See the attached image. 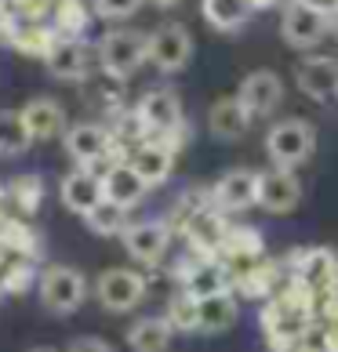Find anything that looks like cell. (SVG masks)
<instances>
[{
    "label": "cell",
    "instance_id": "6da1fadb",
    "mask_svg": "<svg viewBox=\"0 0 338 352\" xmlns=\"http://www.w3.org/2000/svg\"><path fill=\"white\" fill-rule=\"evenodd\" d=\"M313 153H317V131L309 120H302V116L277 120L266 131V156L273 160V167L295 171V167H302Z\"/></svg>",
    "mask_w": 338,
    "mask_h": 352
},
{
    "label": "cell",
    "instance_id": "7a4b0ae2",
    "mask_svg": "<svg viewBox=\"0 0 338 352\" xmlns=\"http://www.w3.org/2000/svg\"><path fill=\"white\" fill-rule=\"evenodd\" d=\"M149 62V36L138 30H109L98 41V66L113 80H127Z\"/></svg>",
    "mask_w": 338,
    "mask_h": 352
},
{
    "label": "cell",
    "instance_id": "3957f363",
    "mask_svg": "<svg viewBox=\"0 0 338 352\" xmlns=\"http://www.w3.org/2000/svg\"><path fill=\"white\" fill-rule=\"evenodd\" d=\"M36 287H41V305L55 316H70L87 302V276L73 265H47Z\"/></svg>",
    "mask_w": 338,
    "mask_h": 352
},
{
    "label": "cell",
    "instance_id": "277c9868",
    "mask_svg": "<svg viewBox=\"0 0 338 352\" xmlns=\"http://www.w3.org/2000/svg\"><path fill=\"white\" fill-rule=\"evenodd\" d=\"M331 33V11H324L309 0H291L280 11V36L298 51L317 47Z\"/></svg>",
    "mask_w": 338,
    "mask_h": 352
},
{
    "label": "cell",
    "instance_id": "5b68a950",
    "mask_svg": "<svg viewBox=\"0 0 338 352\" xmlns=\"http://www.w3.org/2000/svg\"><path fill=\"white\" fill-rule=\"evenodd\" d=\"M95 298L106 312H131L142 305L146 298V276L127 265H116V269H106L95 283Z\"/></svg>",
    "mask_w": 338,
    "mask_h": 352
},
{
    "label": "cell",
    "instance_id": "8992f818",
    "mask_svg": "<svg viewBox=\"0 0 338 352\" xmlns=\"http://www.w3.org/2000/svg\"><path fill=\"white\" fill-rule=\"evenodd\" d=\"M135 116L142 124V131L149 138H164L178 131L182 124H186V116H182V102L171 87H157V91H146V95L138 98L135 106Z\"/></svg>",
    "mask_w": 338,
    "mask_h": 352
},
{
    "label": "cell",
    "instance_id": "52a82bcc",
    "mask_svg": "<svg viewBox=\"0 0 338 352\" xmlns=\"http://www.w3.org/2000/svg\"><path fill=\"white\" fill-rule=\"evenodd\" d=\"M207 197H211L215 211H222V214H240L248 207H258V171L233 167V171H226L215 182V189Z\"/></svg>",
    "mask_w": 338,
    "mask_h": 352
},
{
    "label": "cell",
    "instance_id": "ba28073f",
    "mask_svg": "<svg viewBox=\"0 0 338 352\" xmlns=\"http://www.w3.org/2000/svg\"><path fill=\"white\" fill-rule=\"evenodd\" d=\"M193 58V36L186 33V25L167 22L157 33H149V62L160 73H182Z\"/></svg>",
    "mask_w": 338,
    "mask_h": 352
},
{
    "label": "cell",
    "instance_id": "9c48e42d",
    "mask_svg": "<svg viewBox=\"0 0 338 352\" xmlns=\"http://www.w3.org/2000/svg\"><path fill=\"white\" fill-rule=\"evenodd\" d=\"M302 204V182L288 167H269L258 171V207L269 214H291Z\"/></svg>",
    "mask_w": 338,
    "mask_h": 352
},
{
    "label": "cell",
    "instance_id": "30bf717a",
    "mask_svg": "<svg viewBox=\"0 0 338 352\" xmlns=\"http://www.w3.org/2000/svg\"><path fill=\"white\" fill-rule=\"evenodd\" d=\"M124 247L138 265H160L171 243V226L167 221H135L124 229Z\"/></svg>",
    "mask_w": 338,
    "mask_h": 352
},
{
    "label": "cell",
    "instance_id": "8fae6325",
    "mask_svg": "<svg viewBox=\"0 0 338 352\" xmlns=\"http://www.w3.org/2000/svg\"><path fill=\"white\" fill-rule=\"evenodd\" d=\"M178 280H182V291H189L193 298H211V294L233 291V272L222 258H193L189 265H182Z\"/></svg>",
    "mask_w": 338,
    "mask_h": 352
},
{
    "label": "cell",
    "instance_id": "7c38bea8",
    "mask_svg": "<svg viewBox=\"0 0 338 352\" xmlns=\"http://www.w3.org/2000/svg\"><path fill=\"white\" fill-rule=\"evenodd\" d=\"M59 197L62 207L73 214H91L95 207L106 200V189H102V175H95L91 167H73V171L59 182Z\"/></svg>",
    "mask_w": 338,
    "mask_h": 352
},
{
    "label": "cell",
    "instance_id": "4fadbf2b",
    "mask_svg": "<svg viewBox=\"0 0 338 352\" xmlns=\"http://www.w3.org/2000/svg\"><path fill=\"white\" fill-rule=\"evenodd\" d=\"M295 80H298V91L313 102H331L338 98V58L331 55H309L298 62L295 69Z\"/></svg>",
    "mask_w": 338,
    "mask_h": 352
},
{
    "label": "cell",
    "instance_id": "5bb4252c",
    "mask_svg": "<svg viewBox=\"0 0 338 352\" xmlns=\"http://www.w3.org/2000/svg\"><path fill=\"white\" fill-rule=\"evenodd\" d=\"M44 66L59 80H84L91 73V47L81 36H55V44L44 55Z\"/></svg>",
    "mask_w": 338,
    "mask_h": 352
},
{
    "label": "cell",
    "instance_id": "9a60e30c",
    "mask_svg": "<svg viewBox=\"0 0 338 352\" xmlns=\"http://www.w3.org/2000/svg\"><path fill=\"white\" fill-rule=\"evenodd\" d=\"M237 98L248 106L251 116H273L284 102V80L273 69H255L240 80Z\"/></svg>",
    "mask_w": 338,
    "mask_h": 352
},
{
    "label": "cell",
    "instance_id": "2e32d148",
    "mask_svg": "<svg viewBox=\"0 0 338 352\" xmlns=\"http://www.w3.org/2000/svg\"><path fill=\"white\" fill-rule=\"evenodd\" d=\"M62 146H66V153L81 167H91V164H102L113 153V135L102 124H73L62 135Z\"/></svg>",
    "mask_w": 338,
    "mask_h": 352
},
{
    "label": "cell",
    "instance_id": "e0dca14e",
    "mask_svg": "<svg viewBox=\"0 0 338 352\" xmlns=\"http://www.w3.org/2000/svg\"><path fill=\"white\" fill-rule=\"evenodd\" d=\"M229 229L233 226L226 221V214L215 211V207H207V211H200L182 232H186V243L193 247V254H197V258H218V254H222V247H226Z\"/></svg>",
    "mask_w": 338,
    "mask_h": 352
},
{
    "label": "cell",
    "instance_id": "ac0fdd59",
    "mask_svg": "<svg viewBox=\"0 0 338 352\" xmlns=\"http://www.w3.org/2000/svg\"><path fill=\"white\" fill-rule=\"evenodd\" d=\"M19 113H22V124H25V131H30L33 142H47L55 135H66V109H62L59 98H47V95L30 98Z\"/></svg>",
    "mask_w": 338,
    "mask_h": 352
},
{
    "label": "cell",
    "instance_id": "d6986e66",
    "mask_svg": "<svg viewBox=\"0 0 338 352\" xmlns=\"http://www.w3.org/2000/svg\"><path fill=\"white\" fill-rule=\"evenodd\" d=\"M102 189H106V200L120 204V207H138L142 197H146V182H142V175L131 167V160H116L109 164L106 171H102Z\"/></svg>",
    "mask_w": 338,
    "mask_h": 352
},
{
    "label": "cell",
    "instance_id": "ffe728a7",
    "mask_svg": "<svg viewBox=\"0 0 338 352\" xmlns=\"http://www.w3.org/2000/svg\"><path fill=\"white\" fill-rule=\"evenodd\" d=\"M255 116L248 113V106L233 95V98H218L211 113H207V127H211V135L218 142H237L248 135V127H251Z\"/></svg>",
    "mask_w": 338,
    "mask_h": 352
},
{
    "label": "cell",
    "instance_id": "44dd1931",
    "mask_svg": "<svg viewBox=\"0 0 338 352\" xmlns=\"http://www.w3.org/2000/svg\"><path fill=\"white\" fill-rule=\"evenodd\" d=\"M131 167L142 175L146 186H164L167 178H171V167H175V153L164 149L160 142H142V146L131 153Z\"/></svg>",
    "mask_w": 338,
    "mask_h": 352
},
{
    "label": "cell",
    "instance_id": "7402d4cb",
    "mask_svg": "<svg viewBox=\"0 0 338 352\" xmlns=\"http://www.w3.org/2000/svg\"><path fill=\"white\" fill-rule=\"evenodd\" d=\"M233 291L237 294H244V298H269L280 291V265H273V262H255V265H248L244 272H237L233 276Z\"/></svg>",
    "mask_w": 338,
    "mask_h": 352
},
{
    "label": "cell",
    "instance_id": "603a6c76",
    "mask_svg": "<svg viewBox=\"0 0 338 352\" xmlns=\"http://www.w3.org/2000/svg\"><path fill=\"white\" fill-rule=\"evenodd\" d=\"M171 334L175 327L167 323V316H142L127 331V345H131V352H167Z\"/></svg>",
    "mask_w": 338,
    "mask_h": 352
},
{
    "label": "cell",
    "instance_id": "cb8c5ba5",
    "mask_svg": "<svg viewBox=\"0 0 338 352\" xmlns=\"http://www.w3.org/2000/svg\"><path fill=\"white\" fill-rule=\"evenodd\" d=\"M251 4L248 0H204L200 4V15H204V22L211 25V30H218V33H237V30H244L248 25V19H251Z\"/></svg>",
    "mask_w": 338,
    "mask_h": 352
},
{
    "label": "cell",
    "instance_id": "d4e9b609",
    "mask_svg": "<svg viewBox=\"0 0 338 352\" xmlns=\"http://www.w3.org/2000/svg\"><path fill=\"white\" fill-rule=\"evenodd\" d=\"M237 291H222L211 298H200V334H222L237 323Z\"/></svg>",
    "mask_w": 338,
    "mask_h": 352
},
{
    "label": "cell",
    "instance_id": "484cf974",
    "mask_svg": "<svg viewBox=\"0 0 338 352\" xmlns=\"http://www.w3.org/2000/svg\"><path fill=\"white\" fill-rule=\"evenodd\" d=\"M30 146H33V138L22 124V113L0 109V160H15Z\"/></svg>",
    "mask_w": 338,
    "mask_h": 352
},
{
    "label": "cell",
    "instance_id": "4316f807",
    "mask_svg": "<svg viewBox=\"0 0 338 352\" xmlns=\"http://www.w3.org/2000/svg\"><path fill=\"white\" fill-rule=\"evenodd\" d=\"M84 226L95 232V236H124V229H127V207L113 204V200H102L91 214H84Z\"/></svg>",
    "mask_w": 338,
    "mask_h": 352
},
{
    "label": "cell",
    "instance_id": "83f0119b",
    "mask_svg": "<svg viewBox=\"0 0 338 352\" xmlns=\"http://www.w3.org/2000/svg\"><path fill=\"white\" fill-rule=\"evenodd\" d=\"M164 316H167V323H171L175 331H182V334L200 331V298H193L189 291L171 294V302H167Z\"/></svg>",
    "mask_w": 338,
    "mask_h": 352
},
{
    "label": "cell",
    "instance_id": "f1b7e54d",
    "mask_svg": "<svg viewBox=\"0 0 338 352\" xmlns=\"http://www.w3.org/2000/svg\"><path fill=\"white\" fill-rule=\"evenodd\" d=\"M11 44H15L22 55H47V47L55 44V36H51L47 30H41L36 22H19L11 25Z\"/></svg>",
    "mask_w": 338,
    "mask_h": 352
},
{
    "label": "cell",
    "instance_id": "f546056e",
    "mask_svg": "<svg viewBox=\"0 0 338 352\" xmlns=\"http://www.w3.org/2000/svg\"><path fill=\"white\" fill-rule=\"evenodd\" d=\"M8 192H11V200H15L25 214H33L36 207H41V200H44V182H41V175H15L8 182Z\"/></svg>",
    "mask_w": 338,
    "mask_h": 352
},
{
    "label": "cell",
    "instance_id": "4dcf8cb0",
    "mask_svg": "<svg viewBox=\"0 0 338 352\" xmlns=\"http://www.w3.org/2000/svg\"><path fill=\"white\" fill-rule=\"evenodd\" d=\"M84 25H87V15L81 0H62L55 11V36H81Z\"/></svg>",
    "mask_w": 338,
    "mask_h": 352
},
{
    "label": "cell",
    "instance_id": "1f68e13d",
    "mask_svg": "<svg viewBox=\"0 0 338 352\" xmlns=\"http://www.w3.org/2000/svg\"><path fill=\"white\" fill-rule=\"evenodd\" d=\"M146 4V0H91V11L102 19H127Z\"/></svg>",
    "mask_w": 338,
    "mask_h": 352
},
{
    "label": "cell",
    "instance_id": "d6a6232c",
    "mask_svg": "<svg viewBox=\"0 0 338 352\" xmlns=\"http://www.w3.org/2000/svg\"><path fill=\"white\" fill-rule=\"evenodd\" d=\"M295 352H335V349H331V338H328V327H324V323L317 320L313 327H309L302 338H298Z\"/></svg>",
    "mask_w": 338,
    "mask_h": 352
},
{
    "label": "cell",
    "instance_id": "836d02e7",
    "mask_svg": "<svg viewBox=\"0 0 338 352\" xmlns=\"http://www.w3.org/2000/svg\"><path fill=\"white\" fill-rule=\"evenodd\" d=\"M30 280H33V269L30 265H11L8 272H4V291H25L30 287Z\"/></svg>",
    "mask_w": 338,
    "mask_h": 352
},
{
    "label": "cell",
    "instance_id": "e575fe53",
    "mask_svg": "<svg viewBox=\"0 0 338 352\" xmlns=\"http://www.w3.org/2000/svg\"><path fill=\"white\" fill-rule=\"evenodd\" d=\"M66 352H113V345L106 342V338H91V334H84V338H73Z\"/></svg>",
    "mask_w": 338,
    "mask_h": 352
},
{
    "label": "cell",
    "instance_id": "d590c367",
    "mask_svg": "<svg viewBox=\"0 0 338 352\" xmlns=\"http://www.w3.org/2000/svg\"><path fill=\"white\" fill-rule=\"evenodd\" d=\"M331 33H335V41H338V8L331 11Z\"/></svg>",
    "mask_w": 338,
    "mask_h": 352
},
{
    "label": "cell",
    "instance_id": "8d00e7d4",
    "mask_svg": "<svg viewBox=\"0 0 338 352\" xmlns=\"http://www.w3.org/2000/svg\"><path fill=\"white\" fill-rule=\"evenodd\" d=\"M157 8H175V4H182V0H153Z\"/></svg>",
    "mask_w": 338,
    "mask_h": 352
},
{
    "label": "cell",
    "instance_id": "74e56055",
    "mask_svg": "<svg viewBox=\"0 0 338 352\" xmlns=\"http://www.w3.org/2000/svg\"><path fill=\"white\" fill-rule=\"evenodd\" d=\"M248 4H251V8L258 11V8H269V4H273V0H248Z\"/></svg>",
    "mask_w": 338,
    "mask_h": 352
},
{
    "label": "cell",
    "instance_id": "f35d334b",
    "mask_svg": "<svg viewBox=\"0 0 338 352\" xmlns=\"http://www.w3.org/2000/svg\"><path fill=\"white\" fill-rule=\"evenodd\" d=\"M30 352H59V349H51V345H36V349H30Z\"/></svg>",
    "mask_w": 338,
    "mask_h": 352
}]
</instances>
